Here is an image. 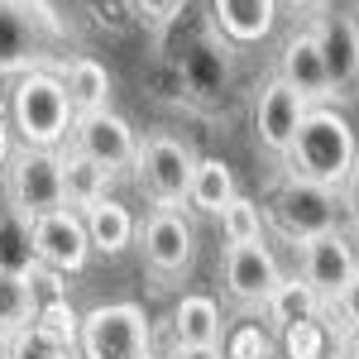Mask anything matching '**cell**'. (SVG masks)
Masks as SVG:
<instances>
[{
	"mask_svg": "<svg viewBox=\"0 0 359 359\" xmlns=\"http://www.w3.org/2000/svg\"><path fill=\"white\" fill-rule=\"evenodd\" d=\"M283 163H287V177H306V182H321V187L340 192L359 168L355 125L345 115H335L331 106H311L306 125L297 130V144Z\"/></svg>",
	"mask_w": 359,
	"mask_h": 359,
	"instance_id": "obj_1",
	"label": "cell"
},
{
	"mask_svg": "<svg viewBox=\"0 0 359 359\" xmlns=\"http://www.w3.org/2000/svg\"><path fill=\"white\" fill-rule=\"evenodd\" d=\"M67 43V25L48 0H0V77L53 67Z\"/></svg>",
	"mask_w": 359,
	"mask_h": 359,
	"instance_id": "obj_2",
	"label": "cell"
},
{
	"mask_svg": "<svg viewBox=\"0 0 359 359\" xmlns=\"http://www.w3.org/2000/svg\"><path fill=\"white\" fill-rule=\"evenodd\" d=\"M72 125H77V115H72L62 77H53L48 67L15 77V86H10V130L20 135L25 149H57L72 135Z\"/></svg>",
	"mask_w": 359,
	"mask_h": 359,
	"instance_id": "obj_3",
	"label": "cell"
},
{
	"mask_svg": "<svg viewBox=\"0 0 359 359\" xmlns=\"http://www.w3.org/2000/svg\"><path fill=\"white\" fill-rule=\"evenodd\" d=\"M82 359H149L154 350V326L144 316V306L135 302H106L91 306L82 316V331H77Z\"/></svg>",
	"mask_w": 359,
	"mask_h": 359,
	"instance_id": "obj_4",
	"label": "cell"
},
{
	"mask_svg": "<svg viewBox=\"0 0 359 359\" xmlns=\"http://www.w3.org/2000/svg\"><path fill=\"white\" fill-rule=\"evenodd\" d=\"M192 172H196V154L172 135H149L139 144L135 158V182L144 187V196L154 206H168L177 211L187 192H192Z\"/></svg>",
	"mask_w": 359,
	"mask_h": 359,
	"instance_id": "obj_5",
	"label": "cell"
},
{
	"mask_svg": "<svg viewBox=\"0 0 359 359\" xmlns=\"http://www.w3.org/2000/svg\"><path fill=\"white\" fill-rule=\"evenodd\" d=\"M5 196H10V211H20L25 221H39L57 206H67L57 149H25L20 144L5 168Z\"/></svg>",
	"mask_w": 359,
	"mask_h": 359,
	"instance_id": "obj_6",
	"label": "cell"
},
{
	"mask_svg": "<svg viewBox=\"0 0 359 359\" xmlns=\"http://www.w3.org/2000/svg\"><path fill=\"white\" fill-rule=\"evenodd\" d=\"M269 216H273L283 240H292V245L302 249L306 240L335 230V221H340V196H335V187L306 182V177H287L278 187V196L269 201Z\"/></svg>",
	"mask_w": 359,
	"mask_h": 359,
	"instance_id": "obj_7",
	"label": "cell"
},
{
	"mask_svg": "<svg viewBox=\"0 0 359 359\" xmlns=\"http://www.w3.org/2000/svg\"><path fill=\"white\" fill-rule=\"evenodd\" d=\"M29 245H34V259L53 273H82L86 259L96 254L86 235V216L72 206H57L48 216L29 221Z\"/></svg>",
	"mask_w": 359,
	"mask_h": 359,
	"instance_id": "obj_8",
	"label": "cell"
},
{
	"mask_svg": "<svg viewBox=\"0 0 359 359\" xmlns=\"http://www.w3.org/2000/svg\"><path fill=\"white\" fill-rule=\"evenodd\" d=\"M139 249H144V264L149 273L163 278V283H177V278L192 269L196 254V230L182 211H168V206H154V216L139 225Z\"/></svg>",
	"mask_w": 359,
	"mask_h": 359,
	"instance_id": "obj_9",
	"label": "cell"
},
{
	"mask_svg": "<svg viewBox=\"0 0 359 359\" xmlns=\"http://www.w3.org/2000/svg\"><path fill=\"white\" fill-rule=\"evenodd\" d=\"M306 111H311V106H306L283 77L264 82L259 101H254V135H259V144H264L273 158H287L292 144H297V130L306 125Z\"/></svg>",
	"mask_w": 359,
	"mask_h": 359,
	"instance_id": "obj_10",
	"label": "cell"
},
{
	"mask_svg": "<svg viewBox=\"0 0 359 359\" xmlns=\"http://www.w3.org/2000/svg\"><path fill=\"white\" fill-rule=\"evenodd\" d=\"M72 144L82 149L86 158H96L106 172H125V168H135L139 144H144V139L135 135V125H130L125 115L96 111V115H77V125H72Z\"/></svg>",
	"mask_w": 359,
	"mask_h": 359,
	"instance_id": "obj_11",
	"label": "cell"
},
{
	"mask_svg": "<svg viewBox=\"0 0 359 359\" xmlns=\"http://www.w3.org/2000/svg\"><path fill=\"white\" fill-rule=\"evenodd\" d=\"M278 77L292 86L306 106H326V101H335L331 67H326V53H321V43H316L311 29L287 34V43H283V53H278Z\"/></svg>",
	"mask_w": 359,
	"mask_h": 359,
	"instance_id": "obj_12",
	"label": "cell"
},
{
	"mask_svg": "<svg viewBox=\"0 0 359 359\" xmlns=\"http://www.w3.org/2000/svg\"><path fill=\"white\" fill-rule=\"evenodd\" d=\"M283 283V269H278L273 249L264 240L254 245H225V287L240 306H259L273 297V287Z\"/></svg>",
	"mask_w": 359,
	"mask_h": 359,
	"instance_id": "obj_13",
	"label": "cell"
},
{
	"mask_svg": "<svg viewBox=\"0 0 359 359\" xmlns=\"http://www.w3.org/2000/svg\"><path fill=\"white\" fill-rule=\"evenodd\" d=\"M316 43L326 53V67H331V82H335V96H355L359 91V25L350 10H326L316 15Z\"/></svg>",
	"mask_w": 359,
	"mask_h": 359,
	"instance_id": "obj_14",
	"label": "cell"
},
{
	"mask_svg": "<svg viewBox=\"0 0 359 359\" xmlns=\"http://www.w3.org/2000/svg\"><path fill=\"white\" fill-rule=\"evenodd\" d=\"M355 273H359V254L340 230H326V235H316V240L302 245V278L326 297V302H331Z\"/></svg>",
	"mask_w": 359,
	"mask_h": 359,
	"instance_id": "obj_15",
	"label": "cell"
},
{
	"mask_svg": "<svg viewBox=\"0 0 359 359\" xmlns=\"http://www.w3.org/2000/svg\"><path fill=\"white\" fill-rule=\"evenodd\" d=\"M57 163H62V196H67L72 211H86V206H96V201H106L115 172H106L96 158H86L77 144H72V149H57Z\"/></svg>",
	"mask_w": 359,
	"mask_h": 359,
	"instance_id": "obj_16",
	"label": "cell"
},
{
	"mask_svg": "<svg viewBox=\"0 0 359 359\" xmlns=\"http://www.w3.org/2000/svg\"><path fill=\"white\" fill-rule=\"evenodd\" d=\"M211 15L230 43H264L273 34L278 0H211Z\"/></svg>",
	"mask_w": 359,
	"mask_h": 359,
	"instance_id": "obj_17",
	"label": "cell"
},
{
	"mask_svg": "<svg viewBox=\"0 0 359 359\" xmlns=\"http://www.w3.org/2000/svg\"><path fill=\"white\" fill-rule=\"evenodd\" d=\"M321 311H326V297H321L302 273L283 278V283L273 287V297L264 302V316H269V326H278V331L306 326V321H321Z\"/></svg>",
	"mask_w": 359,
	"mask_h": 359,
	"instance_id": "obj_18",
	"label": "cell"
},
{
	"mask_svg": "<svg viewBox=\"0 0 359 359\" xmlns=\"http://www.w3.org/2000/svg\"><path fill=\"white\" fill-rule=\"evenodd\" d=\"M62 86H67L72 115L111 111V72H106V62H96V57L77 53L67 67H62Z\"/></svg>",
	"mask_w": 359,
	"mask_h": 359,
	"instance_id": "obj_19",
	"label": "cell"
},
{
	"mask_svg": "<svg viewBox=\"0 0 359 359\" xmlns=\"http://www.w3.org/2000/svg\"><path fill=\"white\" fill-rule=\"evenodd\" d=\"M86 235H91V249L96 254H106V259H115V254H125V249L135 245L139 225L135 216H130V206H120V201H96V206H86Z\"/></svg>",
	"mask_w": 359,
	"mask_h": 359,
	"instance_id": "obj_20",
	"label": "cell"
},
{
	"mask_svg": "<svg viewBox=\"0 0 359 359\" xmlns=\"http://www.w3.org/2000/svg\"><path fill=\"white\" fill-rule=\"evenodd\" d=\"M172 340L177 345H221V306L206 292H187L172 306Z\"/></svg>",
	"mask_w": 359,
	"mask_h": 359,
	"instance_id": "obj_21",
	"label": "cell"
},
{
	"mask_svg": "<svg viewBox=\"0 0 359 359\" xmlns=\"http://www.w3.org/2000/svg\"><path fill=\"white\" fill-rule=\"evenodd\" d=\"M39 292H34V283L29 273H5L0 269V345H10L20 331H29L34 321H39Z\"/></svg>",
	"mask_w": 359,
	"mask_h": 359,
	"instance_id": "obj_22",
	"label": "cell"
},
{
	"mask_svg": "<svg viewBox=\"0 0 359 359\" xmlns=\"http://www.w3.org/2000/svg\"><path fill=\"white\" fill-rule=\"evenodd\" d=\"M235 196H240V187H235V172H230V163H221V158H196L192 192H187V201H192L196 211L221 216Z\"/></svg>",
	"mask_w": 359,
	"mask_h": 359,
	"instance_id": "obj_23",
	"label": "cell"
},
{
	"mask_svg": "<svg viewBox=\"0 0 359 359\" xmlns=\"http://www.w3.org/2000/svg\"><path fill=\"white\" fill-rule=\"evenodd\" d=\"M221 235H225V245H254V240H264V216H259V201L235 196V201L221 211Z\"/></svg>",
	"mask_w": 359,
	"mask_h": 359,
	"instance_id": "obj_24",
	"label": "cell"
},
{
	"mask_svg": "<svg viewBox=\"0 0 359 359\" xmlns=\"http://www.w3.org/2000/svg\"><path fill=\"white\" fill-rule=\"evenodd\" d=\"M5 355L10 359H67V345L53 340L48 331H39V326H29V331H20L5 345Z\"/></svg>",
	"mask_w": 359,
	"mask_h": 359,
	"instance_id": "obj_25",
	"label": "cell"
},
{
	"mask_svg": "<svg viewBox=\"0 0 359 359\" xmlns=\"http://www.w3.org/2000/svg\"><path fill=\"white\" fill-rule=\"evenodd\" d=\"M283 350H287V359H321L326 355V326H321V321L287 326V331H283Z\"/></svg>",
	"mask_w": 359,
	"mask_h": 359,
	"instance_id": "obj_26",
	"label": "cell"
},
{
	"mask_svg": "<svg viewBox=\"0 0 359 359\" xmlns=\"http://www.w3.org/2000/svg\"><path fill=\"white\" fill-rule=\"evenodd\" d=\"M225 355L230 359H269V335L259 331V326H240Z\"/></svg>",
	"mask_w": 359,
	"mask_h": 359,
	"instance_id": "obj_27",
	"label": "cell"
},
{
	"mask_svg": "<svg viewBox=\"0 0 359 359\" xmlns=\"http://www.w3.org/2000/svg\"><path fill=\"white\" fill-rule=\"evenodd\" d=\"M326 311H335V316H340V326H345V331H355V326H359V273L350 278L340 292H335L331 302H326Z\"/></svg>",
	"mask_w": 359,
	"mask_h": 359,
	"instance_id": "obj_28",
	"label": "cell"
},
{
	"mask_svg": "<svg viewBox=\"0 0 359 359\" xmlns=\"http://www.w3.org/2000/svg\"><path fill=\"white\" fill-rule=\"evenodd\" d=\"M130 5L139 10V20H149V25H168V20L177 15L182 0H130Z\"/></svg>",
	"mask_w": 359,
	"mask_h": 359,
	"instance_id": "obj_29",
	"label": "cell"
},
{
	"mask_svg": "<svg viewBox=\"0 0 359 359\" xmlns=\"http://www.w3.org/2000/svg\"><path fill=\"white\" fill-rule=\"evenodd\" d=\"M172 359H230V355H225L221 345H177Z\"/></svg>",
	"mask_w": 359,
	"mask_h": 359,
	"instance_id": "obj_30",
	"label": "cell"
},
{
	"mask_svg": "<svg viewBox=\"0 0 359 359\" xmlns=\"http://www.w3.org/2000/svg\"><path fill=\"white\" fill-rule=\"evenodd\" d=\"M10 158H15V144H10V120L0 115V168H10Z\"/></svg>",
	"mask_w": 359,
	"mask_h": 359,
	"instance_id": "obj_31",
	"label": "cell"
},
{
	"mask_svg": "<svg viewBox=\"0 0 359 359\" xmlns=\"http://www.w3.org/2000/svg\"><path fill=\"white\" fill-rule=\"evenodd\" d=\"M340 359H359V326L345 331V340H340Z\"/></svg>",
	"mask_w": 359,
	"mask_h": 359,
	"instance_id": "obj_32",
	"label": "cell"
},
{
	"mask_svg": "<svg viewBox=\"0 0 359 359\" xmlns=\"http://www.w3.org/2000/svg\"><path fill=\"white\" fill-rule=\"evenodd\" d=\"M278 5H292V10H311V5H321V0H278Z\"/></svg>",
	"mask_w": 359,
	"mask_h": 359,
	"instance_id": "obj_33",
	"label": "cell"
},
{
	"mask_svg": "<svg viewBox=\"0 0 359 359\" xmlns=\"http://www.w3.org/2000/svg\"><path fill=\"white\" fill-rule=\"evenodd\" d=\"M350 196H355V216H359V168H355V177H350Z\"/></svg>",
	"mask_w": 359,
	"mask_h": 359,
	"instance_id": "obj_34",
	"label": "cell"
},
{
	"mask_svg": "<svg viewBox=\"0 0 359 359\" xmlns=\"http://www.w3.org/2000/svg\"><path fill=\"white\" fill-rule=\"evenodd\" d=\"M0 359H10V355H5V345H0Z\"/></svg>",
	"mask_w": 359,
	"mask_h": 359,
	"instance_id": "obj_35",
	"label": "cell"
},
{
	"mask_svg": "<svg viewBox=\"0 0 359 359\" xmlns=\"http://www.w3.org/2000/svg\"><path fill=\"white\" fill-rule=\"evenodd\" d=\"M149 359H158V355H149Z\"/></svg>",
	"mask_w": 359,
	"mask_h": 359,
	"instance_id": "obj_36",
	"label": "cell"
}]
</instances>
